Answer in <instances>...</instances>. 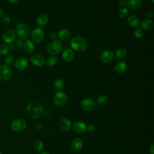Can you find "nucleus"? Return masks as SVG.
Returning <instances> with one entry per match:
<instances>
[{"instance_id":"obj_11","label":"nucleus","mask_w":154,"mask_h":154,"mask_svg":"<svg viewBox=\"0 0 154 154\" xmlns=\"http://www.w3.org/2000/svg\"><path fill=\"white\" fill-rule=\"evenodd\" d=\"M2 38L5 43L10 44L13 43L16 39V33L11 29L5 30L2 34Z\"/></svg>"},{"instance_id":"obj_40","label":"nucleus","mask_w":154,"mask_h":154,"mask_svg":"<svg viewBox=\"0 0 154 154\" xmlns=\"http://www.w3.org/2000/svg\"><path fill=\"white\" fill-rule=\"evenodd\" d=\"M8 47L9 51H10V50L13 51V50H14V48H15V45L11 43H10V44L8 45Z\"/></svg>"},{"instance_id":"obj_14","label":"nucleus","mask_w":154,"mask_h":154,"mask_svg":"<svg viewBox=\"0 0 154 154\" xmlns=\"http://www.w3.org/2000/svg\"><path fill=\"white\" fill-rule=\"evenodd\" d=\"M74 58V52L70 48L66 49L62 53L63 60L67 63L70 62Z\"/></svg>"},{"instance_id":"obj_46","label":"nucleus","mask_w":154,"mask_h":154,"mask_svg":"<svg viewBox=\"0 0 154 154\" xmlns=\"http://www.w3.org/2000/svg\"><path fill=\"white\" fill-rule=\"evenodd\" d=\"M0 154H3L2 153H1V152H0Z\"/></svg>"},{"instance_id":"obj_8","label":"nucleus","mask_w":154,"mask_h":154,"mask_svg":"<svg viewBox=\"0 0 154 154\" xmlns=\"http://www.w3.org/2000/svg\"><path fill=\"white\" fill-rule=\"evenodd\" d=\"M12 77V72L10 68L5 65H0V79L2 81H8Z\"/></svg>"},{"instance_id":"obj_39","label":"nucleus","mask_w":154,"mask_h":154,"mask_svg":"<svg viewBox=\"0 0 154 154\" xmlns=\"http://www.w3.org/2000/svg\"><path fill=\"white\" fill-rule=\"evenodd\" d=\"M118 4L120 7H124L126 5V0H119Z\"/></svg>"},{"instance_id":"obj_42","label":"nucleus","mask_w":154,"mask_h":154,"mask_svg":"<svg viewBox=\"0 0 154 154\" xmlns=\"http://www.w3.org/2000/svg\"><path fill=\"white\" fill-rule=\"evenodd\" d=\"M149 152L150 153V154H153L154 153V146H153V144H152L150 147L149 149Z\"/></svg>"},{"instance_id":"obj_22","label":"nucleus","mask_w":154,"mask_h":154,"mask_svg":"<svg viewBox=\"0 0 154 154\" xmlns=\"http://www.w3.org/2000/svg\"><path fill=\"white\" fill-rule=\"evenodd\" d=\"M127 64L125 61H119L115 66L114 70L115 72L117 73H123L127 69Z\"/></svg>"},{"instance_id":"obj_38","label":"nucleus","mask_w":154,"mask_h":154,"mask_svg":"<svg viewBox=\"0 0 154 154\" xmlns=\"http://www.w3.org/2000/svg\"><path fill=\"white\" fill-rule=\"evenodd\" d=\"M58 37V35H57V33L56 32H52L50 34V37L51 38L52 40H57V38Z\"/></svg>"},{"instance_id":"obj_10","label":"nucleus","mask_w":154,"mask_h":154,"mask_svg":"<svg viewBox=\"0 0 154 154\" xmlns=\"http://www.w3.org/2000/svg\"><path fill=\"white\" fill-rule=\"evenodd\" d=\"M45 58L40 54H35L30 58V62L31 64L37 67L43 66L45 64Z\"/></svg>"},{"instance_id":"obj_17","label":"nucleus","mask_w":154,"mask_h":154,"mask_svg":"<svg viewBox=\"0 0 154 154\" xmlns=\"http://www.w3.org/2000/svg\"><path fill=\"white\" fill-rule=\"evenodd\" d=\"M127 22L130 26L137 28L140 24V19L137 15L132 14L128 17Z\"/></svg>"},{"instance_id":"obj_41","label":"nucleus","mask_w":154,"mask_h":154,"mask_svg":"<svg viewBox=\"0 0 154 154\" xmlns=\"http://www.w3.org/2000/svg\"><path fill=\"white\" fill-rule=\"evenodd\" d=\"M8 1L10 4H16L20 1V0H8Z\"/></svg>"},{"instance_id":"obj_24","label":"nucleus","mask_w":154,"mask_h":154,"mask_svg":"<svg viewBox=\"0 0 154 154\" xmlns=\"http://www.w3.org/2000/svg\"><path fill=\"white\" fill-rule=\"evenodd\" d=\"M70 36V31L67 28H63L61 29L58 33V38L62 40L65 41L69 39V38Z\"/></svg>"},{"instance_id":"obj_6","label":"nucleus","mask_w":154,"mask_h":154,"mask_svg":"<svg viewBox=\"0 0 154 154\" xmlns=\"http://www.w3.org/2000/svg\"><path fill=\"white\" fill-rule=\"evenodd\" d=\"M26 128V123L21 119L14 120L11 124V129L15 132H21Z\"/></svg>"},{"instance_id":"obj_12","label":"nucleus","mask_w":154,"mask_h":154,"mask_svg":"<svg viewBox=\"0 0 154 154\" xmlns=\"http://www.w3.org/2000/svg\"><path fill=\"white\" fill-rule=\"evenodd\" d=\"M100 57L103 63H109L111 62L114 58V52L109 49L104 50L101 52Z\"/></svg>"},{"instance_id":"obj_16","label":"nucleus","mask_w":154,"mask_h":154,"mask_svg":"<svg viewBox=\"0 0 154 154\" xmlns=\"http://www.w3.org/2000/svg\"><path fill=\"white\" fill-rule=\"evenodd\" d=\"M142 4L141 0H127L126 5L131 10H135L139 9Z\"/></svg>"},{"instance_id":"obj_32","label":"nucleus","mask_w":154,"mask_h":154,"mask_svg":"<svg viewBox=\"0 0 154 154\" xmlns=\"http://www.w3.org/2000/svg\"><path fill=\"white\" fill-rule=\"evenodd\" d=\"M133 34H134V35L135 38H140L143 37V31H142L141 29L139 28H135L134 30V32H133Z\"/></svg>"},{"instance_id":"obj_2","label":"nucleus","mask_w":154,"mask_h":154,"mask_svg":"<svg viewBox=\"0 0 154 154\" xmlns=\"http://www.w3.org/2000/svg\"><path fill=\"white\" fill-rule=\"evenodd\" d=\"M70 46L72 49L78 52L84 51L88 46V43L85 38L82 36H76L70 41Z\"/></svg>"},{"instance_id":"obj_31","label":"nucleus","mask_w":154,"mask_h":154,"mask_svg":"<svg viewBox=\"0 0 154 154\" xmlns=\"http://www.w3.org/2000/svg\"><path fill=\"white\" fill-rule=\"evenodd\" d=\"M4 62L5 63V65L9 66L12 65L14 62V58L13 55H7L5 57L4 59Z\"/></svg>"},{"instance_id":"obj_19","label":"nucleus","mask_w":154,"mask_h":154,"mask_svg":"<svg viewBox=\"0 0 154 154\" xmlns=\"http://www.w3.org/2000/svg\"><path fill=\"white\" fill-rule=\"evenodd\" d=\"M23 48L26 53L31 54L35 50V45L32 41L29 40H26V41H25V42H23Z\"/></svg>"},{"instance_id":"obj_7","label":"nucleus","mask_w":154,"mask_h":154,"mask_svg":"<svg viewBox=\"0 0 154 154\" xmlns=\"http://www.w3.org/2000/svg\"><path fill=\"white\" fill-rule=\"evenodd\" d=\"M31 37L34 42L40 43L45 38V33L41 28H35L31 31Z\"/></svg>"},{"instance_id":"obj_15","label":"nucleus","mask_w":154,"mask_h":154,"mask_svg":"<svg viewBox=\"0 0 154 154\" xmlns=\"http://www.w3.org/2000/svg\"><path fill=\"white\" fill-rule=\"evenodd\" d=\"M83 147V141L81 138H76L71 143V149L75 152H78Z\"/></svg>"},{"instance_id":"obj_36","label":"nucleus","mask_w":154,"mask_h":154,"mask_svg":"<svg viewBox=\"0 0 154 154\" xmlns=\"http://www.w3.org/2000/svg\"><path fill=\"white\" fill-rule=\"evenodd\" d=\"M86 130H87L89 132H94L96 130V126L93 124H90L87 126Z\"/></svg>"},{"instance_id":"obj_27","label":"nucleus","mask_w":154,"mask_h":154,"mask_svg":"<svg viewBox=\"0 0 154 154\" xmlns=\"http://www.w3.org/2000/svg\"><path fill=\"white\" fill-rule=\"evenodd\" d=\"M64 85V81L61 78H58L55 79V81L54 82V87L55 90H60L61 88H63Z\"/></svg>"},{"instance_id":"obj_20","label":"nucleus","mask_w":154,"mask_h":154,"mask_svg":"<svg viewBox=\"0 0 154 154\" xmlns=\"http://www.w3.org/2000/svg\"><path fill=\"white\" fill-rule=\"evenodd\" d=\"M140 23L141 28L144 31H149L153 27V22L149 19H144Z\"/></svg>"},{"instance_id":"obj_48","label":"nucleus","mask_w":154,"mask_h":154,"mask_svg":"<svg viewBox=\"0 0 154 154\" xmlns=\"http://www.w3.org/2000/svg\"><path fill=\"white\" fill-rule=\"evenodd\" d=\"M0 84H1V82H0Z\"/></svg>"},{"instance_id":"obj_13","label":"nucleus","mask_w":154,"mask_h":154,"mask_svg":"<svg viewBox=\"0 0 154 154\" xmlns=\"http://www.w3.org/2000/svg\"><path fill=\"white\" fill-rule=\"evenodd\" d=\"M28 66V60L25 57H19L15 62V67L19 70L26 69Z\"/></svg>"},{"instance_id":"obj_47","label":"nucleus","mask_w":154,"mask_h":154,"mask_svg":"<svg viewBox=\"0 0 154 154\" xmlns=\"http://www.w3.org/2000/svg\"><path fill=\"white\" fill-rule=\"evenodd\" d=\"M0 40H1V35H0Z\"/></svg>"},{"instance_id":"obj_30","label":"nucleus","mask_w":154,"mask_h":154,"mask_svg":"<svg viewBox=\"0 0 154 154\" xmlns=\"http://www.w3.org/2000/svg\"><path fill=\"white\" fill-rule=\"evenodd\" d=\"M107 100H108L107 96L104 94H101L99 96V97L97 99V103L99 105H103L107 102Z\"/></svg>"},{"instance_id":"obj_1","label":"nucleus","mask_w":154,"mask_h":154,"mask_svg":"<svg viewBox=\"0 0 154 154\" xmlns=\"http://www.w3.org/2000/svg\"><path fill=\"white\" fill-rule=\"evenodd\" d=\"M27 116L32 119L40 117L43 113V107L42 105L36 101L30 102L26 109Z\"/></svg>"},{"instance_id":"obj_34","label":"nucleus","mask_w":154,"mask_h":154,"mask_svg":"<svg viewBox=\"0 0 154 154\" xmlns=\"http://www.w3.org/2000/svg\"><path fill=\"white\" fill-rule=\"evenodd\" d=\"M10 18L7 16H3L1 17V22L5 25H8L10 23Z\"/></svg>"},{"instance_id":"obj_4","label":"nucleus","mask_w":154,"mask_h":154,"mask_svg":"<svg viewBox=\"0 0 154 154\" xmlns=\"http://www.w3.org/2000/svg\"><path fill=\"white\" fill-rule=\"evenodd\" d=\"M63 49V45L60 41H58L57 40H52L51 42L47 48L46 51L48 53L52 55H55L58 54H60Z\"/></svg>"},{"instance_id":"obj_37","label":"nucleus","mask_w":154,"mask_h":154,"mask_svg":"<svg viewBox=\"0 0 154 154\" xmlns=\"http://www.w3.org/2000/svg\"><path fill=\"white\" fill-rule=\"evenodd\" d=\"M154 16V11L153 10L148 11L145 13V16L147 17V19L152 18Z\"/></svg>"},{"instance_id":"obj_29","label":"nucleus","mask_w":154,"mask_h":154,"mask_svg":"<svg viewBox=\"0 0 154 154\" xmlns=\"http://www.w3.org/2000/svg\"><path fill=\"white\" fill-rule=\"evenodd\" d=\"M126 54H127L126 51L123 48H119L116 50L115 52L116 56L119 58H124L126 55Z\"/></svg>"},{"instance_id":"obj_25","label":"nucleus","mask_w":154,"mask_h":154,"mask_svg":"<svg viewBox=\"0 0 154 154\" xmlns=\"http://www.w3.org/2000/svg\"><path fill=\"white\" fill-rule=\"evenodd\" d=\"M32 147L34 150L38 152H40L44 148V144L40 140L37 139L32 143Z\"/></svg>"},{"instance_id":"obj_35","label":"nucleus","mask_w":154,"mask_h":154,"mask_svg":"<svg viewBox=\"0 0 154 154\" xmlns=\"http://www.w3.org/2000/svg\"><path fill=\"white\" fill-rule=\"evenodd\" d=\"M23 42H22V40H20L19 38L16 39L15 40V46L19 49L23 48Z\"/></svg>"},{"instance_id":"obj_21","label":"nucleus","mask_w":154,"mask_h":154,"mask_svg":"<svg viewBox=\"0 0 154 154\" xmlns=\"http://www.w3.org/2000/svg\"><path fill=\"white\" fill-rule=\"evenodd\" d=\"M49 21L48 16L45 14H40L37 17V24L39 26H45Z\"/></svg>"},{"instance_id":"obj_45","label":"nucleus","mask_w":154,"mask_h":154,"mask_svg":"<svg viewBox=\"0 0 154 154\" xmlns=\"http://www.w3.org/2000/svg\"><path fill=\"white\" fill-rule=\"evenodd\" d=\"M151 1H152V3H153V2H154V0H151Z\"/></svg>"},{"instance_id":"obj_3","label":"nucleus","mask_w":154,"mask_h":154,"mask_svg":"<svg viewBox=\"0 0 154 154\" xmlns=\"http://www.w3.org/2000/svg\"><path fill=\"white\" fill-rule=\"evenodd\" d=\"M15 31V33L18 36L19 38L22 40H26L30 34L29 28L28 25L23 23H19L16 25Z\"/></svg>"},{"instance_id":"obj_28","label":"nucleus","mask_w":154,"mask_h":154,"mask_svg":"<svg viewBox=\"0 0 154 154\" xmlns=\"http://www.w3.org/2000/svg\"><path fill=\"white\" fill-rule=\"evenodd\" d=\"M129 15V10L127 8L123 7L119 11V16L120 18L125 19Z\"/></svg>"},{"instance_id":"obj_43","label":"nucleus","mask_w":154,"mask_h":154,"mask_svg":"<svg viewBox=\"0 0 154 154\" xmlns=\"http://www.w3.org/2000/svg\"><path fill=\"white\" fill-rule=\"evenodd\" d=\"M3 14H4L3 10L0 8V18H1L3 16Z\"/></svg>"},{"instance_id":"obj_9","label":"nucleus","mask_w":154,"mask_h":154,"mask_svg":"<svg viewBox=\"0 0 154 154\" xmlns=\"http://www.w3.org/2000/svg\"><path fill=\"white\" fill-rule=\"evenodd\" d=\"M81 106L85 111L90 112L95 109L96 103L93 99L86 98L81 102Z\"/></svg>"},{"instance_id":"obj_23","label":"nucleus","mask_w":154,"mask_h":154,"mask_svg":"<svg viewBox=\"0 0 154 154\" xmlns=\"http://www.w3.org/2000/svg\"><path fill=\"white\" fill-rule=\"evenodd\" d=\"M60 126L61 129L64 131H68L71 128V122L69 119L63 118L60 121Z\"/></svg>"},{"instance_id":"obj_18","label":"nucleus","mask_w":154,"mask_h":154,"mask_svg":"<svg viewBox=\"0 0 154 154\" xmlns=\"http://www.w3.org/2000/svg\"><path fill=\"white\" fill-rule=\"evenodd\" d=\"M87 129L86 125L82 122H77L73 125V130L78 134L84 133Z\"/></svg>"},{"instance_id":"obj_44","label":"nucleus","mask_w":154,"mask_h":154,"mask_svg":"<svg viewBox=\"0 0 154 154\" xmlns=\"http://www.w3.org/2000/svg\"><path fill=\"white\" fill-rule=\"evenodd\" d=\"M39 154H49L48 152H41L40 153H39Z\"/></svg>"},{"instance_id":"obj_26","label":"nucleus","mask_w":154,"mask_h":154,"mask_svg":"<svg viewBox=\"0 0 154 154\" xmlns=\"http://www.w3.org/2000/svg\"><path fill=\"white\" fill-rule=\"evenodd\" d=\"M58 62L57 58L54 55H51L45 61V63L47 66L48 67H52L54 66Z\"/></svg>"},{"instance_id":"obj_5","label":"nucleus","mask_w":154,"mask_h":154,"mask_svg":"<svg viewBox=\"0 0 154 154\" xmlns=\"http://www.w3.org/2000/svg\"><path fill=\"white\" fill-rule=\"evenodd\" d=\"M68 97L66 93L63 91L57 92L54 96L53 102L57 106H64L67 102Z\"/></svg>"},{"instance_id":"obj_33","label":"nucleus","mask_w":154,"mask_h":154,"mask_svg":"<svg viewBox=\"0 0 154 154\" xmlns=\"http://www.w3.org/2000/svg\"><path fill=\"white\" fill-rule=\"evenodd\" d=\"M9 52L8 45L5 44H2L0 45V54L2 55H7Z\"/></svg>"}]
</instances>
